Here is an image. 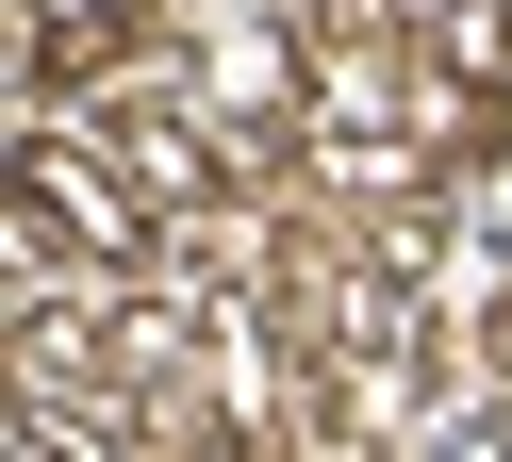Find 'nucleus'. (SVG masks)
<instances>
[{"label": "nucleus", "instance_id": "1", "mask_svg": "<svg viewBox=\"0 0 512 462\" xmlns=\"http://www.w3.org/2000/svg\"><path fill=\"white\" fill-rule=\"evenodd\" d=\"M0 231H17V264H149V248H166V215H149L83 132H17V165H0Z\"/></svg>", "mask_w": 512, "mask_h": 462}]
</instances>
